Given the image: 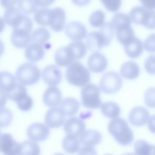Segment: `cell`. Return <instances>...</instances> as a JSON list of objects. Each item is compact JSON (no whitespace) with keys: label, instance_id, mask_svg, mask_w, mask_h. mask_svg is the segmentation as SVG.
Segmentation results:
<instances>
[{"label":"cell","instance_id":"1","mask_svg":"<svg viewBox=\"0 0 155 155\" xmlns=\"http://www.w3.org/2000/svg\"><path fill=\"white\" fill-rule=\"evenodd\" d=\"M108 130L116 141L123 146L129 145L134 138L133 132L127 122L121 118L112 120L109 123Z\"/></svg>","mask_w":155,"mask_h":155},{"label":"cell","instance_id":"2","mask_svg":"<svg viewBox=\"0 0 155 155\" xmlns=\"http://www.w3.org/2000/svg\"><path fill=\"white\" fill-rule=\"evenodd\" d=\"M65 77L69 83L78 87H84L88 84L91 80L89 71L78 61H74L68 66Z\"/></svg>","mask_w":155,"mask_h":155},{"label":"cell","instance_id":"3","mask_svg":"<svg viewBox=\"0 0 155 155\" xmlns=\"http://www.w3.org/2000/svg\"><path fill=\"white\" fill-rule=\"evenodd\" d=\"M41 76L40 69L32 63L25 62L19 65L15 72L16 78L19 82L25 86L37 83Z\"/></svg>","mask_w":155,"mask_h":155},{"label":"cell","instance_id":"4","mask_svg":"<svg viewBox=\"0 0 155 155\" xmlns=\"http://www.w3.org/2000/svg\"><path fill=\"white\" fill-rule=\"evenodd\" d=\"M100 94V90L96 85L92 83L87 84L82 88L81 91L82 105L88 108H99L102 105Z\"/></svg>","mask_w":155,"mask_h":155},{"label":"cell","instance_id":"5","mask_svg":"<svg viewBox=\"0 0 155 155\" xmlns=\"http://www.w3.org/2000/svg\"><path fill=\"white\" fill-rule=\"evenodd\" d=\"M122 84V79L119 74L115 71H110L105 73L102 76L99 87L103 92L112 94L118 91Z\"/></svg>","mask_w":155,"mask_h":155},{"label":"cell","instance_id":"6","mask_svg":"<svg viewBox=\"0 0 155 155\" xmlns=\"http://www.w3.org/2000/svg\"><path fill=\"white\" fill-rule=\"evenodd\" d=\"M0 151L4 155H19L21 143L15 141L9 133L1 134Z\"/></svg>","mask_w":155,"mask_h":155},{"label":"cell","instance_id":"7","mask_svg":"<svg viewBox=\"0 0 155 155\" xmlns=\"http://www.w3.org/2000/svg\"><path fill=\"white\" fill-rule=\"evenodd\" d=\"M50 133V130L48 126L41 123H35L31 124L27 130V134L29 139L37 142L45 140Z\"/></svg>","mask_w":155,"mask_h":155},{"label":"cell","instance_id":"8","mask_svg":"<svg viewBox=\"0 0 155 155\" xmlns=\"http://www.w3.org/2000/svg\"><path fill=\"white\" fill-rule=\"evenodd\" d=\"M42 76L46 84L50 86H55L61 82L62 73L58 66L51 64L46 66L44 68L42 71Z\"/></svg>","mask_w":155,"mask_h":155},{"label":"cell","instance_id":"9","mask_svg":"<svg viewBox=\"0 0 155 155\" xmlns=\"http://www.w3.org/2000/svg\"><path fill=\"white\" fill-rule=\"evenodd\" d=\"M66 13L61 7H57L51 8L49 16L48 25L54 30L59 31L65 26Z\"/></svg>","mask_w":155,"mask_h":155},{"label":"cell","instance_id":"10","mask_svg":"<svg viewBox=\"0 0 155 155\" xmlns=\"http://www.w3.org/2000/svg\"><path fill=\"white\" fill-rule=\"evenodd\" d=\"M65 32L70 39L74 41L79 40L85 38L87 34L85 26L80 21H72L66 25Z\"/></svg>","mask_w":155,"mask_h":155},{"label":"cell","instance_id":"11","mask_svg":"<svg viewBox=\"0 0 155 155\" xmlns=\"http://www.w3.org/2000/svg\"><path fill=\"white\" fill-rule=\"evenodd\" d=\"M65 115L60 108L54 107L46 112L45 122L48 127L52 128L61 127L65 122Z\"/></svg>","mask_w":155,"mask_h":155},{"label":"cell","instance_id":"12","mask_svg":"<svg viewBox=\"0 0 155 155\" xmlns=\"http://www.w3.org/2000/svg\"><path fill=\"white\" fill-rule=\"evenodd\" d=\"M107 63V58L103 54L98 51H94L89 56L87 65L92 72L100 73L106 69Z\"/></svg>","mask_w":155,"mask_h":155},{"label":"cell","instance_id":"13","mask_svg":"<svg viewBox=\"0 0 155 155\" xmlns=\"http://www.w3.org/2000/svg\"><path fill=\"white\" fill-rule=\"evenodd\" d=\"M149 117V112L146 108L141 106H137L130 110L128 119L131 124L135 126L140 127L147 124Z\"/></svg>","mask_w":155,"mask_h":155},{"label":"cell","instance_id":"14","mask_svg":"<svg viewBox=\"0 0 155 155\" xmlns=\"http://www.w3.org/2000/svg\"><path fill=\"white\" fill-rule=\"evenodd\" d=\"M86 125L80 119L76 117L68 118L65 122L64 130L67 134L80 137L85 131Z\"/></svg>","mask_w":155,"mask_h":155},{"label":"cell","instance_id":"15","mask_svg":"<svg viewBox=\"0 0 155 155\" xmlns=\"http://www.w3.org/2000/svg\"><path fill=\"white\" fill-rule=\"evenodd\" d=\"M62 98L61 92L57 87L51 86L48 87L45 91L43 100L47 106L54 107L61 103Z\"/></svg>","mask_w":155,"mask_h":155},{"label":"cell","instance_id":"16","mask_svg":"<svg viewBox=\"0 0 155 155\" xmlns=\"http://www.w3.org/2000/svg\"><path fill=\"white\" fill-rule=\"evenodd\" d=\"M11 41L15 47L24 48L31 41L30 32L22 29L13 28L11 35Z\"/></svg>","mask_w":155,"mask_h":155},{"label":"cell","instance_id":"17","mask_svg":"<svg viewBox=\"0 0 155 155\" xmlns=\"http://www.w3.org/2000/svg\"><path fill=\"white\" fill-rule=\"evenodd\" d=\"M86 40L87 47L92 51H97L103 46L108 45L105 38L99 31L89 33Z\"/></svg>","mask_w":155,"mask_h":155},{"label":"cell","instance_id":"18","mask_svg":"<svg viewBox=\"0 0 155 155\" xmlns=\"http://www.w3.org/2000/svg\"><path fill=\"white\" fill-rule=\"evenodd\" d=\"M0 95L5 96L10 92L18 83L13 74L7 71H2L0 73Z\"/></svg>","mask_w":155,"mask_h":155},{"label":"cell","instance_id":"19","mask_svg":"<svg viewBox=\"0 0 155 155\" xmlns=\"http://www.w3.org/2000/svg\"><path fill=\"white\" fill-rule=\"evenodd\" d=\"M45 51L43 45L35 42H32L28 45L25 50L26 58L32 62L38 61L43 57Z\"/></svg>","mask_w":155,"mask_h":155},{"label":"cell","instance_id":"20","mask_svg":"<svg viewBox=\"0 0 155 155\" xmlns=\"http://www.w3.org/2000/svg\"><path fill=\"white\" fill-rule=\"evenodd\" d=\"M67 45L61 47L55 51L54 58L56 64L61 67L68 66L74 61Z\"/></svg>","mask_w":155,"mask_h":155},{"label":"cell","instance_id":"21","mask_svg":"<svg viewBox=\"0 0 155 155\" xmlns=\"http://www.w3.org/2000/svg\"><path fill=\"white\" fill-rule=\"evenodd\" d=\"M81 143L85 146L92 147L99 144L101 141V134L96 130H85L79 137Z\"/></svg>","mask_w":155,"mask_h":155},{"label":"cell","instance_id":"22","mask_svg":"<svg viewBox=\"0 0 155 155\" xmlns=\"http://www.w3.org/2000/svg\"><path fill=\"white\" fill-rule=\"evenodd\" d=\"M120 71L121 75L124 78L132 80L138 77L140 74V68L136 63L129 61L123 64Z\"/></svg>","mask_w":155,"mask_h":155},{"label":"cell","instance_id":"23","mask_svg":"<svg viewBox=\"0 0 155 155\" xmlns=\"http://www.w3.org/2000/svg\"><path fill=\"white\" fill-rule=\"evenodd\" d=\"M60 108L65 116L71 117L75 115L80 108V104L75 98L68 97L61 102Z\"/></svg>","mask_w":155,"mask_h":155},{"label":"cell","instance_id":"24","mask_svg":"<svg viewBox=\"0 0 155 155\" xmlns=\"http://www.w3.org/2000/svg\"><path fill=\"white\" fill-rule=\"evenodd\" d=\"M80 141L78 137L67 134L64 137L62 142V145L64 150L70 154L77 153L80 148Z\"/></svg>","mask_w":155,"mask_h":155},{"label":"cell","instance_id":"25","mask_svg":"<svg viewBox=\"0 0 155 155\" xmlns=\"http://www.w3.org/2000/svg\"><path fill=\"white\" fill-rule=\"evenodd\" d=\"M126 54L129 57L135 58L138 57L142 53L143 49V45L142 41L135 37L129 43L124 46Z\"/></svg>","mask_w":155,"mask_h":155},{"label":"cell","instance_id":"26","mask_svg":"<svg viewBox=\"0 0 155 155\" xmlns=\"http://www.w3.org/2000/svg\"><path fill=\"white\" fill-rule=\"evenodd\" d=\"M67 46L74 60L82 58L86 53L87 46L82 41H74L71 42Z\"/></svg>","mask_w":155,"mask_h":155},{"label":"cell","instance_id":"27","mask_svg":"<svg viewBox=\"0 0 155 155\" xmlns=\"http://www.w3.org/2000/svg\"><path fill=\"white\" fill-rule=\"evenodd\" d=\"M101 110L105 117L111 119L117 118L120 112L118 104L112 101L104 102L101 106Z\"/></svg>","mask_w":155,"mask_h":155},{"label":"cell","instance_id":"28","mask_svg":"<svg viewBox=\"0 0 155 155\" xmlns=\"http://www.w3.org/2000/svg\"><path fill=\"white\" fill-rule=\"evenodd\" d=\"M134 148L136 155H155V145L145 140H137L134 143Z\"/></svg>","mask_w":155,"mask_h":155},{"label":"cell","instance_id":"29","mask_svg":"<svg viewBox=\"0 0 155 155\" xmlns=\"http://www.w3.org/2000/svg\"><path fill=\"white\" fill-rule=\"evenodd\" d=\"M115 30L116 37L117 40L124 46L131 41L135 37L131 25Z\"/></svg>","mask_w":155,"mask_h":155},{"label":"cell","instance_id":"30","mask_svg":"<svg viewBox=\"0 0 155 155\" xmlns=\"http://www.w3.org/2000/svg\"><path fill=\"white\" fill-rule=\"evenodd\" d=\"M111 23L115 30L131 25V20L127 14L122 12L115 13L112 17Z\"/></svg>","mask_w":155,"mask_h":155},{"label":"cell","instance_id":"31","mask_svg":"<svg viewBox=\"0 0 155 155\" xmlns=\"http://www.w3.org/2000/svg\"><path fill=\"white\" fill-rule=\"evenodd\" d=\"M31 41L43 45L49 38L50 33L47 28L40 27L33 30L31 33Z\"/></svg>","mask_w":155,"mask_h":155},{"label":"cell","instance_id":"32","mask_svg":"<svg viewBox=\"0 0 155 155\" xmlns=\"http://www.w3.org/2000/svg\"><path fill=\"white\" fill-rule=\"evenodd\" d=\"M41 150L39 145L30 140H27L21 143L19 155H40Z\"/></svg>","mask_w":155,"mask_h":155},{"label":"cell","instance_id":"33","mask_svg":"<svg viewBox=\"0 0 155 155\" xmlns=\"http://www.w3.org/2000/svg\"><path fill=\"white\" fill-rule=\"evenodd\" d=\"M147 11V9L143 6H134L131 9L129 12V16L131 21L134 23L143 25Z\"/></svg>","mask_w":155,"mask_h":155},{"label":"cell","instance_id":"34","mask_svg":"<svg viewBox=\"0 0 155 155\" xmlns=\"http://www.w3.org/2000/svg\"><path fill=\"white\" fill-rule=\"evenodd\" d=\"M51 9L48 8H41L37 10L34 14L35 21L38 24L43 25H48L49 16Z\"/></svg>","mask_w":155,"mask_h":155},{"label":"cell","instance_id":"35","mask_svg":"<svg viewBox=\"0 0 155 155\" xmlns=\"http://www.w3.org/2000/svg\"><path fill=\"white\" fill-rule=\"evenodd\" d=\"M27 94V92L26 88L24 85L18 83L16 86L5 97L11 101L16 102Z\"/></svg>","mask_w":155,"mask_h":155},{"label":"cell","instance_id":"36","mask_svg":"<svg viewBox=\"0 0 155 155\" xmlns=\"http://www.w3.org/2000/svg\"><path fill=\"white\" fill-rule=\"evenodd\" d=\"M105 14L101 9H97L90 15L89 18V22L93 26L97 27L101 26L104 23Z\"/></svg>","mask_w":155,"mask_h":155},{"label":"cell","instance_id":"37","mask_svg":"<svg viewBox=\"0 0 155 155\" xmlns=\"http://www.w3.org/2000/svg\"><path fill=\"white\" fill-rule=\"evenodd\" d=\"M18 7L24 14H30L36 11L37 5L34 0H18Z\"/></svg>","mask_w":155,"mask_h":155},{"label":"cell","instance_id":"38","mask_svg":"<svg viewBox=\"0 0 155 155\" xmlns=\"http://www.w3.org/2000/svg\"><path fill=\"white\" fill-rule=\"evenodd\" d=\"M99 31L105 38L108 45L112 40L114 32V28L111 22H104L100 26Z\"/></svg>","mask_w":155,"mask_h":155},{"label":"cell","instance_id":"39","mask_svg":"<svg viewBox=\"0 0 155 155\" xmlns=\"http://www.w3.org/2000/svg\"><path fill=\"white\" fill-rule=\"evenodd\" d=\"M0 125L1 128L8 126L12 120V112L4 107H1Z\"/></svg>","mask_w":155,"mask_h":155},{"label":"cell","instance_id":"40","mask_svg":"<svg viewBox=\"0 0 155 155\" xmlns=\"http://www.w3.org/2000/svg\"><path fill=\"white\" fill-rule=\"evenodd\" d=\"M16 103L20 110L27 111L32 107L33 102L32 98L27 94L17 101Z\"/></svg>","mask_w":155,"mask_h":155},{"label":"cell","instance_id":"41","mask_svg":"<svg viewBox=\"0 0 155 155\" xmlns=\"http://www.w3.org/2000/svg\"><path fill=\"white\" fill-rule=\"evenodd\" d=\"M144 100L146 105L150 108H155V87L147 89L144 94Z\"/></svg>","mask_w":155,"mask_h":155},{"label":"cell","instance_id":"42","mask_svg":"<svg viewBox=\"0 0 155 155\" xmlns=\"http://www.w3.org/2000/svg\"><path fill=\"white\" fill-rule=\"evenodd\" d=\"M101 1L108 10L112 12L118 10L121 3L120 0H101Z\"/></svg>","mask_w":155,"mask_h":155},{"label":"cell","instance_id":"43","mask_svg":"<svg viewBox=\"0 0 155 155\" xmlns=\"http://www.w3.org/2000/svg\"><path fill=\"white\" fill-rule=\"evenodd\" d=\"M144 48L150 52H155V33L150 34L145 39L144 42Z\"/></svg>","mask_w":155,"mask_h":155},{"label":"cell","instance_id":"44","mask_svg":"<svg viewBox=\"0 0 155 155\" xmlns=\"http://www.w3.org/2000/svg\"><path fill=\"white\" fill-rule=\"evenodd\" d=\"M145 68L146 71L150 74H155V55H151L146 59Z\"/></svg>","mask_w":155,"mask_h":155},{"label":"cell","instance_id":"45","mask_svg":"<svg viewBox=\"0 0 155 155\" xmlns=\"http://www.w3.org/2000/svg\"><path fill=\"white\" fill-rule=\"evenodd\" d=\"M144 26L150 29L155 28V11H154L149 10L147 20Z\"/></svg>","mask_w":155,"mask_h":155},{"label":"cell","instance_id":"46","mask_svg":"<svg viewBox=\"0 0 155 155\" xmlns=\"http://www.w3.org/2000/svg\"><path fill=\"white\" fill-rule=\"evenodd\" d=\"M78 155H97V153L94 147L85 146L80 149Z\"/></svg>","mask_w":155,"mask_h":155},{"label":"cell","instance_id":"47","mask_svg":"<svg viewBox=\"0 0 155 155\" xmlns=\"http://www.w3.org/2000/svg\"><path fill=\"white\" fill-rule=\"evenodd\" d=\"M143 7L146 9L153 10L155 8V0H140Z\"/></svg>","mask_w":155,"mask_h":155},{"label":"cell","instance_id":"48","mask_svg":"<svg viewBox=\"0 0 155 155\" xmlns=\"http://www.w3.org/2000/svg\"><path fill=\"white\" fill-rule=\"evenodd\" d=\"M148 127L150 131L155 134V114L150 117L148 123Z\"/></svg>","mask_w":155,"mask_h":155},{"label":"cell","instance_id":"49","mask_svg":"<svg viewBox=\"0 0 155 155\" xmlns=\"http://www.w3.org/2000/svg\"><path fill=\"white\" fill-rule=\"evenodd\" d=\"M36 4L38 6H44L50 5L54 2L53 0H34Z\"/></svg>","mask_w":155,"mask_h":155},{"label":"cell","instance_id":"50","mask_svg":"<svg viewBox=\"0 0 155 155\" xmlns=\"http://www.w3.org/2000/svg\"><path fill=\"white\" fill-rule=\"evenodd\" d=\"M74 3L75 4H76L77 5H84L86 4H87V3H88L89 2V1H84V2H82L81 1V2H79L78 1H76V0H74L73 1Z\"/></svg>","mask_w":155,"mask_h":155},{"label":"cell","instance_id":"51","mask_svg":"<svg viewBox=\"0 0 155 155\" xmlns=\"http://www.w3.org/2000/svg\"><path fill=\"white\" fill-rule=\"evenodd\" d=\"M122 155H136L133 153H127L124 154Z\"/></svg>","mask_w":155,"mask_h":155},{"label":"cell","instance_id":"52","mask_svg":"<svg viewBox=\"0 0 155 155\" xmlns=\"http://www.w3.org/2000/svg\"><path fill=\"white\" fill-rule=\"evenodd\" d=\"M53 155H65L64 154L60 153H56L54 154Z\"/></svg>","mask_w":155,"mask_h":155},{"label":"cell","instance_id":"53","mask_svg":"<svg viewBox=\"0 0 155 155\" xmlns=\"http://www.w3.org/2000/svg\"><path fill=\"white\" fill-rule=\"evenodd\" d=\"M104 155H113L111 154H105Z\"/></svg>","mask_w":155,"mask_h":155}]
</instances>
